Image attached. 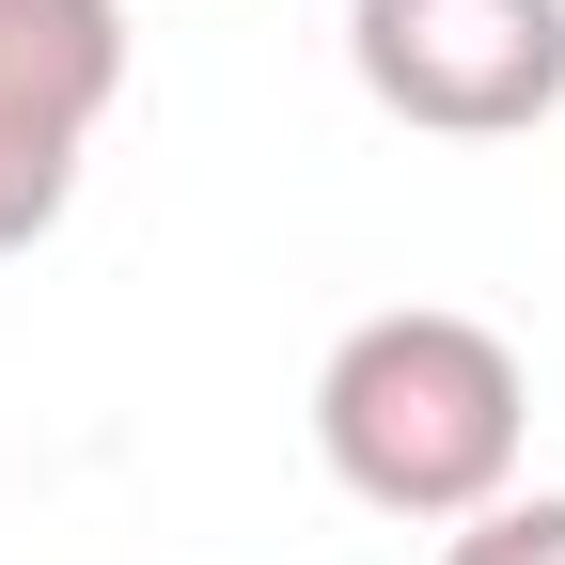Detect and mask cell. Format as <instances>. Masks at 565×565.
Wrapping results in <instances>:
<instances>
[{"mask_svg":"<svg viewBox=\"0 0 565 565\" xmlns=\"http://www.w3.org/2000/svg\"><path fill=\"white\" fill-rule=\"evenodd\" d=\"M126 95V0H0V252H32Z\"/></svg>","mask_w":565,"mask_h":565,"instance_id":"3","label":"cell"},{"mask_svg":"<svg viewBox=\"0 0 565 565\" xmlns=\"http://www.w3.org/2000/svg\"><path fill=\"white\" fill-rule=\"evenodd\" d=\"M440 565H565V487H503L487 519L440 534Z\"/></svg>","mask_w":565,"mask_h":565,"instance_id":"4","label":"cell"},{"mask_svg":"<svg viewBox=\"0 0 565 565\" xmlns=\"http://www.w3.org/2000/svg\"><path fill=\"white\" fill-rule=\"evenodd\" d=\"M519 440H534V377H519V345L456 315V299H393L362 315L315 362V456L345 503H377L408 534H456L487 519L519 487Z\"/></svg>","mask_w":565,"mask_h":565,"instance_id":"1","label":"cell"},{"mask_svg":"<svg viewBox=\"0 0 565 565\" xmlns=\"http://www.w3.org/2000/svg\"><path fill=\"white\" fill-rule=\"evenodd\" d=\"M345 63L424 141H519L565 110V0H345Z\"/></svg>","mask_w":565,"mask_h":565,"instance_id":"2","label":"cell"}]
</instances>
